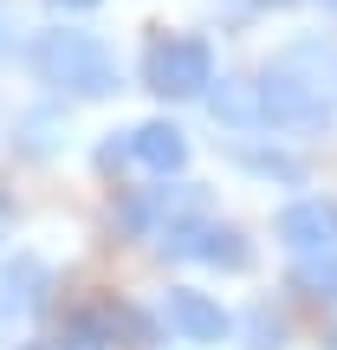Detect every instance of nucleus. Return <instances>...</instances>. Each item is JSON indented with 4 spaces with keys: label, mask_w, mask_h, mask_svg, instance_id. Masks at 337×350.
Wrapping results in <instances>:
<instances>
[{
    "label": "nucleus",
    "mask_w": 337,
    "mask_h": 350,
    "mask_svg": "<svg viewBox=\"0 0 337 350\" xmlns=\"http://www.w3.org/2000/svg\"><path fill=\"white\" fill-rule=\"evenodd\" d=\"M33 72L46 78V85L72 91V98H111L117 91V65H111V52H104V39L72 33V26H65V33H39Z\"/></svg>",
    "instance_id": "1"
},
{
    "label": "nucleus",
    "mask_w": 337,
    "mask_h": 350,
    "mask_svg": "<svg viewBox=\"0 0 337 350\" xmlns=\"http://www.w3.org/2000/svg\"><path fill=\"white\" fill-rule=\"evenodd\" d=\"M143 78H150V91H163V98H201V91L214 85L208 39H156Z\"/></svg>",
    "instance_id": "2"
},
{
    "label": "nucleus",
    "mask_w": 337,
    "mask_h": 350,
    "mask_svg": "<svg viewBox=\"0 0 337 350\" xmlns=\"http://www.w3.org/2000/svg\"><path fill=\"white\" fill-rule=\"evenodd\" d=\"M260 117L279 130H325L331 124V98L318 85H305L292 65H279V72L260 78Z\"/></svg>",
    "instance_id": "3"
},
{
    "label": "nucleus",
    "mask_w": 337,
    "mask_h": 350,
    "mask_svg": "<svg viewBox=\"0 0 337 350\" xmlns=\"http://www.w3.org/2000/svg\"><path fill=\"white\" fill-rule=\"evenodd\" d=\"M163 247L169 253H195V260L227 266V273H247V266H253V247L234 234V227H169Z\"/></svg>",
    "instance_id": "4"
},
{
    "label": "nucleus",
    "mask_w": 337,
    "mask_h": 350,
    "mask_svg": "<svg viewBox=\"0 0 337 350\" xmlns=\"http://www.w3.org/2000/svg\"><path fill=\"white\" fill-rule=\"evenodd\" d=\"M279 240L292 253H331L337 247V201H292L279 214Z\"/></svg>",
    "instance_id": "5"
},
{
    "label": "nucleus",
    "mask_w": 337,
    "mask_h": 350,
    "mask_svg": "<svg viewBox=\"0 0 337 350\" xmlns=\"http://www.w3.org/2000/svg\"><path fill=\"white\" fill-rule=\"evenodd\" d=\"M169 325L182 331L188 344H221L227 331H234V325H227V312L208 299V292H188V286L169 292Z\"/></svg>",
    "instance_id": "6"
},
{
    "label": "nucleus",
    "mask_w": 337,
    "mask_h": 350,
    "mask_svg": "<svg viewBox=\"0 0 337 350\" xmlns=\"http://www.w3.org/2000/svg\"><path fill=\"white\" fill-rule=\"evenodd\" d=\"M130 156H137L143 169H156V175H175L188 163V137L175 124H143L137 137H130Z\"/></svg>",
    "instance_id": "7"
},
{
    "label": "nucleus",
    "mask_w": 337,
    "mask_h": 350,
    "mask_svg": "<svg viewBox=\"0 0 337 350\" xmlns=\"http://www.w3.org/2000/svg\"><path fill=\"white\" fill-rule=\"evenodd\" d=\"M39 299H46V266H39L33 253H20V260L7 266V279H0V305H7V312H33Z\"/></svg>",
    "instance_id": "8"
},
{
    "label": "nucleus",
    "mask_w": 337,
    "mask_h": 350,
    "mask_svg": "<svg viewBox=\"0 0 337 350\" xmlns=\"http://www.w3.org/2000/svg\"><path fill=\"white\" fill-rule=\"evenodd\" d=\"M299 292H312V299H337V247H331V253H305Z\"/></svg>",
    "instance_id": "9"
},
{
    "label": "nucleus",
    "mask_w": 337,
    "mask_h": 350,
    "mask_svg": "<svg viewBox=\"0 0 337 350\" xmlns=\"http://www.w3.org/2000/svg\"><path fill=\"white\" fill-rule=\"evenodd\" d=\"M214 117H227V124H247V117H260V85H253V91L221 85V91H214Z\"/></svg>",
    "instance_id": "10"
},
{
    "label": "nucleus",
    "mask_w": 337,
    "mask_h": 350,
    "mask_svg": "<svg viewBox=\"0 0 337 350\" xmlns=\"http://www.w3.org/2000/svg\"><path fill=\"white\" fill-rule=\"evenodd\" d=\"M279 344H286V325L273 312H253L247 318V350H279Z\"/></svg>",
    "instance_id": "11"
},
{
    "label": "nucleus",
    "mask_w": 337,
    "mask_h": 350,
    "mask_svg": "<svg viewBox=\"0 0 337 350\" xmlns=\"http://www.w3.org/2000/svg\"><path fill=\"white\" fill-rule=\"evenodd\" d=\"M240 163L247 169H260V175H279V182H292V175H299V163H292V156H266V150H240Z\"/></svg>",
    "instance_id": "12"
},
{
    "label": "nucleus",
    "mask_w": 337,
    "mask_h": 350,
    "mask_svg": "<svg viewBox=\"0 0 337 350\" xmlns=\"http://www.w3.org/2000/svg\"><path fill=\"white\" fill-rule=\"evenodd\" d=\"M59 350H104V331L91 325V318H72V325L59 331Z\"/></svg>",
    "instance_id": "13"
},
{
    "label": "nucleus",
    "mask_w": 337,
    "mask_h": 350,
    "mask_svg": "<svg viewBox=\"0 0 337 350\" xmlns=\"http://www.w3.org/2000/svg\"><path fill=\"white\" fill-rule=\"evenodd\" d=\"M52 7H98V0H52Z\"/></svg>",
    "instance_id": "14"
},
{
    "label": "nucleus",
    "mask_w": 337,
    "mask_h": 350,
    "mask_svg": "<svg viewBox=\"0 0 337 350\" xmlns=\"http://www.w3.org/2000/svg\"><path fill=\"white\" fill-rule=\"evenodd\" d=\"M266 7H292V0H266Z\"/></svg>",
    "instance_id": "15"
},
{
    "label": "nucleus",
    "mask_w": 337,
    "mask_h": 350,
    "mask_svg": "<svg viewBox=\"0 0 337 350\" xmlns=\"http://www.w3.org/2000/svg\"><path fill=\"white\" fill-rule=\"evenodd\" d=\"M26 350H46V344H26Z\"/></svg>",
    "instance_id": "16"
},
{
    "label": "nucleus",
    "mask_w": 337,
    "mask_h": 350,
    "mask_svg": "<svg viewBox=\"0 0 337 350\" xmlns=\"http://www.w3.org/2000/svg\"><path fill=\"white\" fill-rule=\"evenodd\" d=\"M325 7H337V0H325Z\"/></svg>",
    "instance_id": "17"
}]
</instances>
